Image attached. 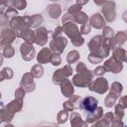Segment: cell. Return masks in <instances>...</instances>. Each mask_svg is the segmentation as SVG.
Listing matches in <instances>:
<instances>
[{"instance_id": "6da1fadb", "label": "cell", "mask_w": 127, "mask_h": 127, "mask_svg": "<svg viewBox=\"0 0 127 127\" xmlns=\"http://www.w3.org/2000/svg\"><path fill=\"white\" fill-rule=\"evenodd\" d=\"M63 31L64 33L71 40V43L74 47H80L84 44V39L81 37L79 33V29L76 24L72 21L63 23Z\"/></svg>"}, {"instance_id": "7a4b0ae2", "label": "cell", "mask_w": 127, "mask_h": 127, "mask_svg": "<svg viewBox=\"0 0 127 127\" xmlns=\"http://www.w3.org/2000/svg\"><path fill=\"white\" fill-rule=\"evenodd\" d=\"M93 71L88 70L86 72H77L72 77V84L77 87H87L89 82L93 79Z\"/></svg>"}, {"instance_id": "3957f363", "label": "cell", "mask_w": 127, "mask_h": 127, "mask_svg": "<svg viewBox=\"0 0 127 127\" xmlns=\"http://www.w3.org/2000/svg\"><path fill=\"white\" fill-rule=\"evenodd\" d=\"M87 87L90 91H93V92H96L99 94H103L109 89L108 81L103 76H100V77L96 78L95 80H91L89 82V84L87 85Z\"/></svg>"}, {"instance_id": "277c9868", "label": "cell", "mask_w": 127, "mask_h": 127, "mask_svg": "<svg viewBox=\"0 0 127 127\" xmlns=\"http://www.w3.org/2000/svg\"><path fill=\"white\" fill-rule=\"evenodd\" d=\"M9 25H10V28L15 32L16 34V37L19 33H21L22 31H25L27 29H30L28 27V24L25 20V17H21V16H15L13 18L10 19L9 21Z\"/></svg>"}, {"instance_id": "5b68a950", "label": "cell", "mask_w": 127, "mask_h": 127, "mask_svg": "<svg viewBox=\"0 0 127 127\" xmlns=\"http://www.w3.org/2000/svg\"><path fill=\"white\" fill-rule=\"evenodd\" d=\"M72 72H73V70H72V67L70 66V64H66L64 67L59 68L58 70H56L54 72L53 77H52L53 82L55 84H60L63 80L66 79L69 75H71Z\"/></svg>"}, {"instance_id": "8992f818", "label": "cell", "mask_w": 127, "mask_h": 127, "mask_svg": "<svg viewBox=\"0 0 127 127\" xmlns=\"http://www.w3.org/2000/svg\"><path fill=\"white\" fill-rule=\"evenodd\" d=\"M102 14L104 16L105 21L111 23L116 18V9H115V2L114 1H106L102 5Z\"/></svg>"}, {"instance_id": "52a82bcc", "label": "cell", "mask_w": 127, "mask_h": 127, "mask_svg": "<svg viewBox=\"0 0 127 127\" xmlns=\"http://www.w3.org/2000/svg\"><path fill=\"white\" fill-rule=\"evenodd\" d=\"M67 45V39L60 36L57 38H53V40L50 42V50L52 51V53L55 54H62L64 53L65 47Z\"/></svg>"}, {"instance_id": "ba28073f", "label": "cell", "mask_w": 127, "mask_h": 127, "mask_svg": "<svg viewBox=\"0 0 127 127\" xmlns=\"http://www.w3.org/2000/svg\"><path fill=\"white\" fill-rule=\"evenodd\" d=\"M20 87H22L26 92H32L35 90L36 84L34 81V75L31 72H26L23 74L20 81Z\"/></svg>"}, {"instance_id": "9c48e42d", "label": "cell", "mask_w": 127, "mask_h": 127, "mask_svg": "<svg viewBox=\"0 0 127 127\" xmlns=\"http://www.w3.org/2000/svg\"><path fill=\"white\" fill-rule=\"evenodd\" d=\"M20 53H21V56H22V59L26 62H30L32 61L35 56H36V51H35V48L33 47L32 44H29L27 42L23 43L21 46H20Z\"/></svg>"}, {"instance_id": "30bf717a", "label": "cell", "mask_w": 127, "mask_h": 127, "mask_svg": "<svg viewBox=\"0 0 127 127\" xmlns=\"http://www.w3.org/2000/svg\"><path fill=\"white\" fill-rule=\"evenodd\" d=\"M16 38L15 32L11 28L4 29L0 32V47H4L7 45H11Z\"/></svg>"}, {"instance_id": "8fae6325", "label": "cell", "mask_w": 127, "mask_h": 127, "mask_svg": "<svg viewBox=\"0 0 127 127\" xmlns=\"http://www.w3.org/2000/svg\"><path fill=\"white\" fill-rule=\"evenodd\" d=\"M98 106V100L92 96H86L84 98H81L80 101V109L86 111L87 113L93 111Z\"/></svg>"}, {"instance_id": "7c38bea8", "label": "cell", "mask_w": 127, "mask_h": 127, "mask_svg": "<svg viewBox=\"0 0 127 127\" xmlns=\"http://www.w3.org/2000/svg\"><path fill=\"white\" fill-rule=\"evenodd\" d=\"M103 65L105 66L107 71H111L113 73H119L123 69V63L116 61L113 57H111L108 60H106L104 62Z\"/></svg>"}, {"instance_id": "4fadbf2b", "label": "cell", "mask_w": 127, "mask_h": 127, "mask_svg": "<svg viewBox=\"0 0 127 127\" xmlns=\"http://www.w3.org/2000/svg\"><path fill=\"white\" fill-rule=\"evenodd\" d=\"M48 42V31L45 27H38L35 31V43L38 46H45Z\"/></svg>"}, {"instance_id": "5bb4252c", "label": "cell", "mask_w": 127, "mask_h": 127, "mask_svg": "<svg viewBox=\"0 0 127 127\" xmlns=\"http://www.w3.org/2000/svg\"><path fill=\"white\" fill-rule=\"evenodd\" d=\"M60 86H61V91L63 93L64 96L69 98L73 95L74 93V88H73V84L72 82L69 80V79H64L63 80L61 83H60Z\"/></svg>"}, {"instance_id": "9a60e30c", "label": "cell", "mask_w": 127, "mask_h": 127, "mask_svg": "<svg viewBox=\"0 0 127 127\" xmlns=\"http://www.w3.org/2000/svg\"><path fill=\"white\" fill-rule=\"evenodd\" d=\"M103 115V108L101 106H97L93 111L87 113L85 122L87 124H93L97 120H99Z\"/></svg>"}, {"instance_id": "2e32d148", "label": "cell", "mask_w": 127, "mask_h": 127, "mask_svg": "<svg viewBox=\"0 0 127 127\" xmlns=\"http://www.w3.org/2000/svg\"><path fill=\"white\" fill-rule=\"evenodd\" d=\"M25 20L28 24V27L30 29L32 28H38L43 23V16L41 14H35L33 16H24Z\"/></svg>"}, {"instance_id": "e0dca14e", "label": "cell", "mask_w": 127, "mask_h": 127, "mask_svg": "<svg viewBox=\"0 0 127 127\" xmlns=\"http://www.w3.org/2000/svg\"><path fill=\"white\" fill-rule=\"evenodd\" d=\"M89 25L95 29H102L105 26V19L99 13H95L89 18Z\"/></svg>"}, {"instance_id": "ac0fdd59", "label": "cell", "mask_w": 127, "mask_h": 127, "mask_svg": "<svg viewBox=\"0 0 127 127\" xmlns=\"http://www.w3.org/2000/svg\"><path fill=\"white\" fill-rule=\"evenodd\" d=\"M115 119L114 114L112 112H107L104 115H102V117L97 120L96 122H94V126H103V127H109L111 126L113 120Z\"/></svg>"}, {"instance_id": "d6986e66", "label": "cell", "mask_w": 127, "mask_h": 127, "mask_svg": "<svg viewBox=\"0 0 127 127\" xmlns=\"http://www.w3.org/2000/svg\"><path fill=\"white\" fill-rule=\"evenodd\" d=\"M52 56V51L50 48H43L37 55V62L41 64L50 63V59Z\"/></svg>"}, {"instance_id": "ffe728a7", "label": "cell", "mask_w": 127, "mask_h": 127, "mask_svg": "<svg viewBox=\"0 0 127 127\" xmlns=\"http://www.w3.org/2000/svg\"><path fill=\"white\" fill-rule=\"evenodd\" d=\"M101 43H102V36L96 35L91 38V40L88 43V50L90 53H95L101 48Z\"/></svg>"}, {"instance_id": "44dd1931", "label": "cell", "mask_w": 127, "mask_h": 127, "mask_svg": "<svg viewBox=\"0 0 127 127\" xmlns=\"http://www.w3.org/2000/svg\"><path fill=\"white\" fill-rule=\"evenodd\" d=\"M22 107H23V99H18V98H15L5 106L6 109H8L10 112L14 114L20 112L22 110Z\"/></svg>"}, {"instance_id": "7402d4cb", "label": "cell", "mask_w": 127, "mask_h": 127, "mask_svg": "<svg viewBox=\"0 0 127 127\" xmlns=\"http://www.w3.org/2000/svg\"><path fill=\"white\" fill-rule=\"evenodd\" d=\"M17 37L22 38L25 42L29 43V44H34L35 43V31H33L32 29H27L25 31H22L21 33H19L17 35Z\"/></svg>"}, {"instance_id": "603a6c76", "label": "cell", "mask_w": 127, "mask_h": 127, "mask_svg": "<svg viewBox=\"0 0 127 127\" xmlns=\"http://www.w3.org/2000/svg\"><path fill=\"white\" fill-rule=\"evenodd\" d=\"M122 90H123V86L120 82H113L111 84V87H110V90H109V93L108 95H110L111 97L115 98V99H118L122 93Z\"/></svg>"}, {"instance_id": "cb8c5ba5", "label": "cell", "mask_w": 127, "mask_h": 127, "mask_svg": "<svg viewBox=\"0 0 127 127\" xmlns=\"http://www.w3.org/2000/svg\"><path fill=\"white\" fill-rule=\"evenodd\" d=\"M69 122H70V125L73 127H77V126L85 127V126H87V123L81 119V116L77 112H71L70 117H69Z\"/></svg>"}, {"instance_id": "d4e9b609", "label": "cell", "mask_w": 127, "mask_h": 127, "mask_svg": "<svg viewBox=\"0 0 127 127\" xmlns=\"http://www.w3.org/2000/svg\"><path fill=\"white\" fill-rule=\"evenodd\" d=\"M47 12L52 19H58L62 14V9L59 4H51L47 7Z\"/></svg>"}, {"instance_id": "484cf974", "label": "cell", "mask_w": 127, "mask_h": 127, "mask_svg": "<svg viewBox=\"0 0 127 127\" xmlns=\"http://www.w3.org/2000/svg\"><path fill=\"white\" fill-rule=\"evenodd\" d=\"M127 40V34L125 31H120L117 34L114 35L113 37V43H114V47L117 48L121 45H123Z\"/></svg>"}, {"instance_id": "4316f807", "label": "cell", "mask_w": 127, "mask_h": 127, "mask_svg": "<svg viewBox=\"0 0 127 127\" xmlns=\"http://www.w3.org/2000/svg\"><path fill=\"white\" fill-rule=\"evenodd\" d=\"M112 57L118 61V62H121V63H125L126 62V51L122 48H115L113 49V53H112Z\"/></svg>"}, {"instance_id": "83f0119b", "label": "cell", "mask_w": 127, "mask_h": 127, "mask_svg": "<svg viewBox=\"0 0 127 127\" xmlns=\"http://www.w3.org/2000/svg\"><path fill=\"white\" fill-rule=\"evenodd\" d=\"M13 118H14V113L10 112L6 108L0 109V121L1 122L9 123V122H11L13 120Z\"/></svg>"}, {"instance_id": "f1b7e54d", "label": "cell", "mask_w": 127, "mask_h": 127, "mask_svg": "<svg viewBox=\"0 0 127 127\" xmlns=\"http://www.w3.org/2000/svg\"><path fill=\"white\" fill-rule=\"evenodd\" d=\"M88 21V17L87 15L82 12V11H79L78 13H76L75 15H73V22L75 24H79V25H83L85 23H87Z\"/></svg>"}, {"instance_id": "f546056e", "label": "cell", "mask_w": 127, "mask_h": 127, "mask_svg": "<svg viewBox=\"0 0 127 127\" xmlns=\"http://www.w3.org/2000/svg\"><path fill=\"white\" fill-rule=\"evenodd\" d=\"M31 73L34 75V77L36 78H40L43 76L44 74V67L41 64H36L32 66L31 68Z\"/></svg>"}, {"instance_id": "4dcf8cb0", "label": "cell", "mask_w": 127, "mask_h": 127, "mask_svg": "<svg viewBox=\"0 0 127 127\" xmlns=\"http://www.w3.org/2000/svg\"><path fill=\"white\" fill-rule=\"evenodd\" d=\"M80 56H79V53L75 50H72L70 52H68L67 56H66V62L68 64H72L74 63H76L78 60H79Z\"/></svg>"}, {"instance_id": "1f68e13d", "label": "cell", "mask_w": 127, "mask_h": 127, "mask_svg": "<svg viewBox=\"0 0 127 127\" xmlns=\"http://www.w3.org/2000/svg\"><path fill=\"white\" fill-rule=\"evenodd\" d=\"M15 54V50L14 48L11 46V45H7V46H4L3 47V57L5 58H8V59H11Z\"/></svg>"}, {"instance_id": "d6a6232c", "label": "cell", "mask_w": 127, "mask_h": 127, "mask_svg": "<svg viewBox=\"0 0 127 127\" xmlns=\"http://www.w3.org/2000/svg\"><path fill=\"white\" fill-rule=\"evenodd\" d=\"M68 119V111L66 110H63V111H60L58 113V116H57V120H58V123L59 124H64L66 122V120Z\"/></svg>"}, {"instance_id": "836d02e7", "label": "cell", "mask_w": 127, "mask_h": 127, "mask_svg": "<svg viewBox=\"0 0 127 127\" xmlns=\"http://www.w3.org/2000/svg\"><path fill=\"white\" fill-rule=\"evenodd\" d=\"M114 37V32L113 30L108 27V26H104L102 28V38H106V39H111Z\"/></svg>"}, {"instance_id": "e575fe53", "label": "cell", "mask_w": 127, "mask_h": 127, "mask_svg": "<svg viewBox=\"0 0 127 127\" xmlns=\"http://www.w3.org/2000/svg\"><path fill=\"white\" fill-rule=\"evenodd\" d=\"M27 6V1L26 0H14L12 3V7L17 9V10H23Z\"/></svg>"}, {"instance_id": "d590c367", "label": "cell", "mask_w": 127, "mask_h": 127, "mask_svg": "<svg viewBox=\"0 0 127 127\" xmlns=\"http://www.w3.org/2000/svg\"><path fill=\"white\" fill-rule=\"evenodd\" d=\"M114 117L116 119H119V120H122L123 117H124V108H122L121 106H119L118 104L115 105V111H114Z\"/></svg>"}, {"instance_id": "8d00e7d4", "label": "cell", "mask_w": 127, "mask_h": 127, "mask_svg": "<svg viewBox=\"0 0 127 127\" xmlns=\"http://www.w3.org/2000/svg\"><path fill=\"white\" fill-rule=\"evenodd\" d=\"M50 63L53 64V65H60L62 64V58L60 56V54H52L51 56V59H50Z\"/></svg>"}, {"instance_id": "74e56055", "label": "cell", "mask_w": 127, "mask_h": 127, "mask_svg": "<svg viewBox=\"0 0 127 127\" xmlns=\"http://www.w3.org/2000/svg\"><path fill=\"white\" fill-rule=\"evenodd\" d=\"M87 59H88V61H89L90 64H99V63H101V62L103 61L101 58H99L98 56H96V55L93 54V53H89Z\"/></svg>"}, {"instance_id": "f35d334b", "label": "cell", "mask_w": 127, "mask_h": 127, "mask_svg": "<svg viewBox=\"0 0 127 127\" xmlns=\"http://www.w3.org/2000/svg\"><path fill=\"white\" fill-rule=\"evenodd\" d=\"M116 101H117V99L111 97L110 95H107V96L105 97V99H104V105H105L106 107H108V108H111V107H113V106L115 105Z\"/></svg>"}, {"instance_id": "ab89813d", "label": "cell", "mask_w": 127, "mask_h": 127, "mask_svg": "<svg viewBox=\"0 0 127 127\" xmlns=\"http://www.w3.org/2000/svg\"><path fill=\"white\" fill-rule=\"evenodd\" d=\"M14 0H0V13L4 12L7 7H12Z\"/></svg>"}, {"instance_id": "60d3db41", "label": "cell", "mask_w": 127, "mask_h": 127, "mask_svg": "<svg viewBox=\"0 0 127 127\" xmlns=\"http://www.w3.org/2000/svg\"><path fill=\"white\" fill-rule=\"evenodd\" d=\"M90 30H91V26L88 23H85V24H83V25L80 26L79 33L81 35H88L90 33Z\"/></svg>"}, {"instance_id": "b9f144b4", "label": "cell", "mask_w": 127, "mask_h": 127, "mask_svg": "<svg viewBox=\"0 0 127 127\" xmlns=\"http://www.w3.org/2000/svg\"><path fill=\"white\" fill-rule=\"evenodd\" d=\"M2 73L5 77V79H11L14 75V72H13L12 68H10V67H4L2 69Z\"/></svg>"}, {"instance_id": "7bdbcfd3", "label": "cell", "mask_w": 127, "mask_h": 127, "mask_svg": "<svg viewBox=\"0 0 127 127\" xmlns=\"http://www.w3.org/2000/svg\"><path fill=\"white\" fill-rule=\"evenodd\" d=\"M81 7L82 6H79L77 4H73V5L69 6V8L67 10V13H69L71 15H75L76 13H78L79 11H81Z\"/></svg>"}, {"instance_id": "ee69618b", "label": "cell", "mask_w": 127, "mask_h": 127, "mask_svg": "<svg viewBox=\"0 0 127 127\" xmlns=\"http://www.w3.org/2000/svg\"><path fill=\"white\" fill-rule=\"evenodd\" d=\"M5 14L8 16V18H13L18 15V11H17V9H15L13 7H8L5 11Z\"/></svg>"}, {"instance_id": "f6af8a7d", "label": "cell", "mask_w": 127, "mask_h": 127, "mask_svg": "<svg viewBox=\"0 0 127 127\" xmlns=\"http://www.w3.org/2000/svg\"><path fill=\"white\" fill-rule=\"evenodd\" d=\"M106 71H107V70H106V68H105L104 65H98V66L93 70V74L98 75V76H101V75H103Z\"/></svg>"}, {"instance_id": "bcb514c9", "label": "cell", "mask_w": 127, "mask_h": 127, "mask_svg": "<svg viewBox=\"0 0 127 127\" xmlns=\"http://www.w3.org/2000/svg\"><path fill=\"white\" fill-rule=\"evenodd\" d=\"M8 23H9V18H8V16H7L4 12L0 13V27H4V26L8 25Z\"/></svg>"}, {"instance_id": "7dc6e473", "label": "cell", "mask_w": 127, "mask_h": 127, "mask_svg": "<svg viewBox=\"0 0 127 127\" xmlns=\"http://www.w3.org/2000/svg\"><path fill=\"white\" fill-rule=\"evenodd\" d=\"M75 70H76L77 72H86V71H88L89 69L86 67V65H85V64H84V63L80 62V63H78V64H76Z\"/></svg>"}, {"instance_id": "c3c4849f", "label": "cell", "mask_w": 127, "mask_h": 127, "mask_svg": "<svg viewBox=\"0 0 127 127\" xmlns=\"http://www.w3.org/2000/svg\"><path fill=\"white\" fill-rule=\"evenodd\" d=\"M25 93L26 91L22 88V87H19L15 90V98H18V99H23L24 96H25Z\"/></svg>"}, {"instance_id": "681fc988", "label": "cell", "mask_w": 127, "mask_h": 127, "mask_svg": "<svg viewBox=\"0 0 127 127\" xmlns=\"http://www.w3.org/2000/svg\"><path fill=\"white\" fill-rule=\"evenodd\" d=\"M63 107H64V109L66 110V111H73V110H74V106H73V104L71 103V101H70L69 99L64 102Z\"/></svg>"}, {"instance_id": "f907efd6", "label": "cell", "mask_w": 127, "mask_h": 127, "mask_svg": "<svg viewBox=\"0 0 127 127\" xmlns=\"http://www.w3.org/2000/svg\"><path fill=\"white\" fill-rule=\"evenodd\" d=\"M119 99V102L117 103L119 106H121L122 108H126L127 107V96L126 95H124V96H122V97H119L118 98Z\"/></svg>"}, {"instance_id": "816d5d0a", "label": "cell", "mask_w": 127, "mask_h": 127, "mask_svg": "<svg viewBox=\"0 0 127 127\" xmlns=\"http://www.w3.org/2000/svg\"><path fill=\"white\" fill-rule=\"evenodd\" d=\"M63 33H64V31H63V27H61V26H58V27L55 29V31H54V34H53V38H57V37L63 36Z\"/></svg>"}, {"instance_id": "f5cc1de1", "label": "cell", "mask_w": 127, "mask_h": 127, "mask_svg": "<svg viewBox=\"0 0 127 127\" xmlns=\"http://www.w3.org/2000/svg\"><path fill=\"white\" fill-rule=\"evenodd\" d=\"M69 21H72L73 22V15L69 14V13H66L63 16L62 18V22L63 23H65V22H69Z\"/></svg>"}, {"instance_id": "db71d44e", "label": "cell", "mask_w": 127, "mask_h": 127, "mask_svg": "<svg viewBox=\"0 0 127 127\" xmlns=\"http://www.w3.org/2000/svg\"><path fill=\"white\" fill-rule=\"evenodd\" d=\"M111 126H113V127H116V126H124V123L122 122V120H119V119H116V118H115V119L113 120Z\"/></svg>"}, {"instance_id": "11a10c76", "label": "cell", "mask_w": 127, "mask_h": 127, "mask_svg": "<svg viewBox=\"0 0 127 127\" xmlns=\"http://www.w3.org/2000/svg\"><path fill=\"white\" fill-rule=\"evenodd\" d=\"M88 1H89V0H76V4L79 5V6H83V5L87 4Z\"/></svg>"}, {"instance_id": "9f6ffc18", "label": "cell", "mask_w": 127, "mask_h": 127, "mask_svg": "<svg viewBox=\"0 0 127 127\" xmlns=\"http://www.w3.org/2000/svg\"><path fill=\"white\" fill-rule=\"evenodd\" d=\"M106 1H107V0H93V2H94L96 5H98V6H102Z\"/></svg>"}, {"instance_id": "6f0895ef", "label": "cell", "mask_w": 127, "mask_h": 127, "mask_svg": "<svg viewBox=\"0 0 127 127\" xmlns=\"http://www.w3.org/2000/svg\"><path fill=\"white\" fill-rule=\"evenodd\" d=\"M4 79H5V77H4L3 73H2V71H0V82H1V81H3Z\"/></svg>"}, {"instance_id": "680465c9", "label": "cell", "mask_w": 127, "mask_h": 127, "mask_svg": "<svg viewBox=\"0 0 127 127\" xmlns=\"http://www.w3.org/2000/svg\"><path fill=\"white\" fill-rule=\"evenodd\" d=\"M3 60H4V57H3V55L0 54V65L3 64Z\"/></svg>"}, {"instance_id": "91938a15", "label": "cell", "mask_w": 127, "mask_h": 127, "mask_svg": "<svg viewBox=\"0 0 127 127\" xmlns=\"http://www.w3.org/2000/svg\"><path fill=\"white\" fill-rule=\"evenodd\" d=\"M51 1H53V2H56V1H59V0H51Z\"/></svg>"}, {"instance_id": "94428289", "label": "cell", "mask_w": 127, "mask_h": 127, "mask_svg": "<svg viewBox=\"0 0 127 127\" xmlns=\"http://www.w3.org/2000/svg\"><path fill=\"white\" fill-rule=\"evenodd\" d=\"M0 99H1V92H0Z\"/></svg>"}, {"instance_id": "6125c7cd", "label": "cell", "mask_w": 127, "mask_h": 127, "mask_svg": "<svg viewBox=\"0 0 127 127\" xmlns=\"http://www.w3.org/2000/svg\"><path fill=\"white\" fill-rule=\"evenodd\" d=\"M0 123H1V121H0Z\"/></svg>"}]
</instances>
